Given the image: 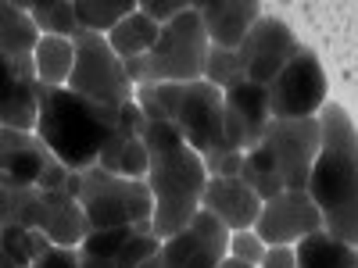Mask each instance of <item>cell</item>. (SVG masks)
Returning <instances> with one entry per match:
<instances>
[{
	"label": "cell",
	"mask_w": 358,
	"mask_h": 268,
	"mask_svg": "<svg viewBox=\"0 0 358 268\" xmlns=\"http://www.w3.org/2000/svg\"><path fill=\"white\" fill-rule=\"evenodd\" d=\"M319 154L312 161L305 193L322 215V229L358 247V129L344 104L319 111Z\"/></svg>",
	"instance_id": "cell-1"
},
{
	"label": "cell",
	"mask_w": 358,
	"mask_h": 268,
	"mask_svg": "<svg viewBox=\"0 0 358 268\" xmlns=\"http://www.w3.org/2000/svg\"><path fill=\"white\" fill-rule=\"evenodd\" d=\"M118 129V111L101 107L72 89H43L36 111V136L47 151L72 172L94 168L108 140Z\"/></svg>",
	"instance_id": "cell-2"
},
{
	"label": "cell",
	"mask_w": 358,
	"mask_h": 268,
	"mask_svg": "<svg viewBox=\"0 0 358 268\" xmlns=\"http://www.w3.org/2000/svg\"><path fill=\"white\" fill-rule=\"evenodd\" d=\"M147 190L155 197V215H151V232L158 240H169L179 229H187L190 218L201 211V197L208 172L201 165V154H194L190 147H179L172 154L151 158L147 168Z\"/></svg>",
	"instance_id": "cell-3"
},
{
	"label": "cell",
	"mask_w": 358,
	"mask_h": 268,
	"mask_svg": "<svg viewBox=\"0 0 358 268\" xmlns=\"http://www.w3.org/2000/svg\"><path fill=\"white\" fill-rule=\"evenodd\" d=\"M79 207L86 215L90 232L94 229H151L155 215V197L147 190L143 179L111 175L104 168H86L83 172V193Z\"/></svg>",
	"instance_id": "cell-4"
},
{
	"label": "cell",
	"mask_w": 358,
	"mask_h": 268,
	"mask_svg": "<svg viewBox=\"0 0 358 268\" xmlns=\"http://www.w3.org/2000/svg\"><path fill=\"white\" fill-rule=\"evenodd\" d=\"M76 65H72V75H69V86L72 94L94 100L101 107H126L133 100V82L126 79V68H122V57H118L104 36L97 33H76Z\"/></svg>",
	"instance_id": "cell-5"
},
{
	"label": "cell",
	"mask_w": 358,
	"mask_h": 268,
	"mask_svg": "<svg viewBox=\"0 0 358 268\" xmlns=\"http://www.w3.org/2000/svg\"><path fill=\"white\" fill-rule=\"evenodd\" d=\"M208 33L194 8H187L179 18L162 25L158 43L147 54V79L151 82H197L204 75L208 61Z\"/></svg>",
	"instance_id": "cell-6"
},
{
	"label": "cell",
	"mask_w": 358,
	"mask_h": 268,
	"mask_svg": "<svg viewBox=\"0 0 358 268\" xmlns=\"http://www.w3.org/2000/svg\"><path fill=\"white\" fill-rule=\"evenodd\" d=\"M265 94L273 118H315L330 104V82H326L319 54L301 43V50L283 65V72L265 86Z\"/></svg>",
	"instance_id": "cell-7"
},
{
	"label": "cell",
	"mask_w": 358,
	"mask_h": 268,
	"mask_svg": "<svg viewBox=\"0 0 358 268\" xmlns=\"http://www.w3.org/2000/svg\"><path fill=\"white\" fill-rule=\"evenodd\" d=\"M319 114L315 118H273L262 136V147L276 161L287 190H305L312 161L319 154Z\"/></svg>",
	"instance_id": "cell-8"
},
{
	"label": "cell",
	"mask_w": 358,
	"mask_h": 268,
	"mask_svg": "<svg viewBox=\"0 0 358 268\" xmlns=\"http://www.w3.org/2000/svg\"><path fill=\"white\" fill-rule=\"evenodd\" d=\"M297 50H301V40L294 36V29L276 15H262L251 25V33L244 36V43L236 47V57H241V68H244L248 82L268 86Z\"/></svg>",
	"instance_id": "cell-9"
},
{
	"label": "cell",
	"mask_w": 358,
	"mask_h": 268,
	"mask_svg": "<svg viewBox=\"0 0 358 268\" xmlns=\"http://www.w3.org/2000/svg\"><path fill=\"white\" fill-rule=\"evenodd\" d=\"M222 114H226L222 89L197 79L183 86V100H179V111H176V129L194 154H208L215 147H222Z\"/></svg>",
	"instance_id": "cell-10"
},
{
	"label": "cell",
	"mask_w": 358,
	"mask_h": 268,
	"mask_svg": "<svg viewBox=\"0 0 358 268\" xmlns=\"http://www.w3.org/2000/svg\"><path fill=\"white\" fill-rule=\"evenodd\" d=\"M226 244H229V229L201 207L187 229L162 240L158 261L162 268H215L226 258Z\"/></svg>",
	"instance_id": "cell-11"
},
{
	"label": "cell",
	"mask_w": 358,
	"mask_h": 268,
	"mask_svg": "<svg viewBox=\"0 0 358 268\" xmlns=\"http://www.w3.org/2000/svg\"><path fill=\"white\" fill-rule=\"evenodd\" d=\"M319 229H322V215L305 190H283L280 197L265 200L255 222V232L265 240V247H297L305 236Z\"/></svg>",
	"instance_id": "cell-12"
},
{
	"label": "cell",
	"mask_w": 358,
	"mask_h": 268,
	"mask_svg": "<svg viewBox=\"0 0 358 268\" xmlns=\"http://www.w3.org/2000/svg\"><path fill=\"white\" fill-rule=\"evenodd\" d=\"M226 100V114H222V143L229 147V151H255V147L262 143L268 122H273V114H268V94L265 86L258 82H241L222 94Z\"/></svg>",
	"instance_id": "cell-13"
},
{
	"label": "cell",
	"mask_w": 358,
	"mask_h": 268,
	"mask_svg": "<svg viewBox=\"0 0 358 268\" xmlns=\"http://www.w3.org/2000/svg\"><path fill=\"white\" fill-rule=\"evenodd\" d=\"M40 82L33 57H0V129L36 133Z\"/></svg>",
	"instance_id": "cell-14"
},
{
	"label": "cell",
	"mask_w": 358,
	"mask_h": 268,
	"mask_svg": "<svg viewBox=\"0 0 358 268\" xmlns=\"http://www.w3.org/2000/svg\"><path fill=\"white\" fill-rule=\"evenodd\" d=\"M201 207H204L208 215H215L229 232H236V229H255V222H258V215H262L258 193L244 183L241 175H208Z\"/></svg>",
	"instance_id": "cell-15"
},
{
	"label": "cell",
	"mask_w": 358,
	"mask_h": 268,
	"mask_svg": "<svg viewBox=\"0 0 358 268\" xmlns=\"http://www.w3.org/2000/svg\"><path fill=\"white\" fill-rule=\"evenodd\" d=\"M208 33V43L222 47V50H236L244 43V36L251 33V25L265 15L262 4L255 0H201L190 4Z\"/></svg>",
	"instance_id": "cell-16"
},
{
	"label": "cell",
	"mask_w": 358,
	"mask_h": 268,
	"mask_svg": "<svg viewBox=\"0 0 358 268\" xmlns=\"http://www.w3.org/2000/svg\"><path fill=\"white\" fill-rule=\"evenodd\" d=\"M50 161L54 154L36 133L0 129V179H8L15 186H36Z\"/></svg>",
	"instance_id": "cell-17"
},
{
	"label": "cell",
	"mask_w": 358,
	"mask_h": 268,
	"mask_svg": "<svg viewBox=\"0 0 358 268\" xmlns=\"http://www.w3.org/2000/svg\"><path fill=\"white\" fill-rule=\"evenodd\" d=\"M43 204H40V232L54 247H79L86 240V215L76 197H69L65 190H40Z\"/></svg>",
	"instance_id": "cell-18"
},
{
	"label": "cell",
	"mask_w": 358,
	"mask_h": 268,
	"mask_svg": "<svg viewBox=\"0 0 358 268\" xmlns=\"http://www.w3.org/2000/svg\"><path fill=\"white\" fill-rule=\"evenodd\" d=\"M76 65V43L65 36H40L36 50H33V68H36V82L43 89H65L69 75Z\"/></svg>",
	"instance_id": "cell-19"
},
{
	"label": "cell",
	"mask_w": 358,
	"mask_h": 268,
	"mask_svg": "<svg viewBox=\"0 0 358 268\" xmlns=\"http://www.w3.org/2000/svg\"><path fill=\"white\" fill-rule=\"evenodd\" d=\"M40 33L25 4L0 0V57H33Z\"/></svg>",
	"instance_id": "cell-20"
},
{
	"label": "cell",
	"mask_w": 358,
	"mask_h": 268,
	"mask_svg": "<svg viewBox=\"0 0 358 268\" xmlns=\"http://www.w3.org/2000/svg\"><path fill=\"white\" fill-rule=\"evenodd\" d=\"M294 258H297V268H358L355 247L337 240V236H330L326 229L305 236V240L294 247Z\"/></svg>",
	"instance_id": "cell-21"
},
{
	"label": "cell",
	"mask_w": 358,
	"mask_h": 268,
	"mask_svg": "<svg viewBox=\"0 0 358 268\" xmlns=\"http://www.w3.org/2000/svg\"><path fill=\"white\" fill-rule=\"evenodd\" d=\"M158 33H162V25H155L147 15H140V8H133L104 40L118 57H147L151 47L158 43Z\"/></svg>",
	"instance_id": "cell-22"
},
{
	"label": "cell",
	"mask_w": 358,
	"mask_h": 268,
	"mask_svg": "<svg viewBox=\"0 0 358 268\" xmlns=\"http://www.w3.org/2000/svg\"><path fill=\"white\" fill-rule=\"evenodd\" d=\"M40 204L43 193L36 186H15L8 179H0V225L40 229Z\"/></svg>",
	"instance_id": "cell-23"
},
{
	"label": "cell",
	"mask_w": 358,
	"mask_h": 268,
	"mask_svg": "<svg viewBox=\"0 0 358 268\" xmlns=\"http://www.w3.org/2000/svg\"><path fill=\"white\" fill-rule=\"evenodd\" d=\"M29 18H33L40 36H65L76 40L79 22H76V0H36V4H25Z\"/></svg>",
	"instance_id": "cell-24"
},
{
	"label": "cell",
	"mask_w": 358,
	"mask_h": 268,
	"mask_svg": "<svg viewBox=\"0 0 358 268\" xmlns=\"http://www.w3.org/2000/svg\"><path fill=\"white\" fill-rule=\"evenodd\" d=\"M241 179L258 193V200L265 204V200H273V197H280L287 186H283V175H280V168H276V161L268 158V151L258 143L255 151H248L244 154V168H241Z\"/></svg>",
	"instance_id": "cell-25"
},
{
	"label": "cell",
	"mask_w": 358,
	"mask_h": 268,
	"mask_svg": "<svg viewBox=\"0 0 358 268\" xmlns=\"http://www.w3.org/2000/svg\"><path fill=\"white\" fill-rule=\"evenodd\" d=\"M136 8V0H76V22L83 33L108 36Z\"/></svg>",
	"instance_id": "cell-26"
},
{
	"label": "cell",
	"mask_w": 358,
	"mask_h": 268,
	"mask_svg": "<svg viewBox=\"0 0 358 268\" xmlns=\"http://www.w3.org/2000/svg\"><path fill=\"white\" fill-rule=\"evenodd\" d=\"M50 247V240L40 229H25V225H0V251L8 258H15L22 268H29L43 251Z\"/></svg>",
	"instance_id": "cell-27"
},
{
	"label": "cell",
	"mask_w": 358,
	"mask_h": 268,
	"mask_svg": "<svg viewBox=\"0 0 358 268\" xmlns=\"http://www.w3.org/2000/svg\"><path fill=\"white\" fill-rule=\"evenodd\" d=\"M204 82H212L215 89H233L244 82V68H241V57L236 50H222V47H212L208 50V61H204Z\"/></svg>",
	"instance_id": "cell-28"
},
{
	"label": "cell",
	"mask_w": 358,
	"mask_h": 268,
	"mask_svg": "<svg viewBox=\"0 0 358 268\" xmlns=\"http://www.w3.org/2000/svg\"><path fill=\"white\" fill-rule=\"evenodd\" d=\"M140 140H143V147H147V158L172 154V151H179V147H187L183 136H179V129H176L172 122H165V118H158V122H147V118H143Z\"/></svg>",
	"instance_id": "cell-29"
},
{
	"label": "cell",
	"mask_w": 358,
	"mask_h": 268,
	"mask_svg": "<svg viewBox=\"0 0 358 268\" xmlns=\"http://www.w3.org/2000/svg\"><path fill=\"white\" fill-rule=\"evenodd\" d=\"M136 229L122 225V229H94V232H86V240L79 244L83 254H94V258H115L118 251L126 247V240L133 236Z\"/></svg>",
	"instance_id": "cell-30"
},
{
	"label": "cell",
	"mask_w": 358,
	"mask_h": 268,
	"mask_svg": "<svg viewBox=\"0 0 358 268\" xmlns=\"http://www.w3.org/2000/svg\"><path fill=\"white\" fill-rule=\"evenodd\" d=\"M265 251H268V247H265V240H262V236H258L255 229H236V232H229L226 258L258 268V265H262V258H265Z\"/></svg>",
	"instance_id": "cell-31"
},
{
	"label": "cell",
	"mask_w": 358,
	"mask_h": 268,
	"mask_svg": "<svg viewBox=\"0 0 358 268\" xmlns=\"http://www.w3.org/2000/svg\"><path fill=\"white\" fill-rule=\"evenodd\" d=\"M201 165H204L208 175H241L244 154H241V151H229V147L222 143V147H215V151L201 154Z\"/></svg>",
	"instance_id": "cell-32"
},
{
	"label": "cell",
	"mask_w": 358,
	"mask_h": 268,
	"mask_svg": "<svg viewBox=\"0 0 358 268\" xmlns=\"http://www.w3.org/2000/svg\"><path fill=\"white\" fill-rule=\"evenodd\" d=\"M136 8H140V15H147L155 25H169L172 18H179L190 4L187 0H136Z\"/></svg>",
	"instance_id": "cell-33"
},
{
	"label": "cell",
	"mask_w": 358,
	"mask_h": 268,
	"mask_svg": "<svg viewBox=\"0 0 358 268\" xmlns=\"http://www.w3.org/2000/svg\"><path fill=\"white\" fill-rule=\"evenodd\" d=\"M29 268H79V247H47Z\"/></svg>",
	"instance_id": "cell-34"
},
{
	"label": "cell",
	"mask_w": 358,
	"mask_h": 268,
	"mask_svg": "<svg viewBox=\"0 0 358 268\" xmlns=\"http://www.w3.org/2000/svg\"><path fill=\"white\" fill-rule=\"evenodd\" d=\"M69 172H72V168H65L62 161L54 158V161L43 168V175H40L36 190H65V183H69Z\"/></svg>",
	"instance_id": "cell-35"
},
{
	"label": "cell",
	"mask_w": 358,
	"mask_h": 268,
	"mask_svg": "<svg viewBox=\"0 0 358 268\" xmlns=\"http://www.w3.org/2000/svg\"><path fill=\"white\" fill-rule=\"evenodd\" d=\"M258 268H297V258H294V247H268Z\"/></svg>",
	"instance_id": "cell-36"
},
{
	"label": "cell",
	"mask_w": 358,
	"mask_h": 268,
	"mask_svg": "<svg viewBox=\"0 0 358 268\" xmlns=\"http://www.w3.org/2000/svg\"><path fill=\"white\" fill-rule=\"evenodd\" d=\"M122 68H126V79L133 82V89L143 86V82H151L147 79V57H122Z\"/></svg>",
	"instance_id": "cell-37"
},
{
	"label": "cell",
	"mask_w": 358,
	"mask_h": 268,
	"mask_svg": "<svg viewBox=\"0 0 358 268\" xmlns=\"http://www.w3.org/2000/svg\"><path fill=\"white\" fill-rule=\"evenodd\" d=\"M79 268H118V265H115V258H94V254L79 251Z\"/></svg>",
	"instance_id": "cell-38"
},
{
	"label": "cell",
	"mask_w": 358,
	"mask_h": 268,
	"mask_svg": "<svg viewBox=\"0 0 358 268\" xmlns=\"http://www.w3.org/2000/svg\"><path fill=\"white\" fill-rule=\"evenodd\" d=\"M215 268H251V265H241V261H233V258H222Z\"/></svg>",
	"instance_id": "cell-39"
},
{
	"label": "cell",
	"mask_w": 358,
	"mask_h": 268,
	"mask_svg": "<svg viewBox=\"0 0 358 268\" xmlns=\"http://www.w3.org/2000/svg\"><path fill=\"white\" fill-rule=\"evenodd\" d=\"M0 268H22V265H18L15 258H8L4 251H0Z\"/></svg>",
	"instance_id": "cell-40"
},
{
	"label": "cell",
	"mask_w": 358,
	"mask_h": 268,
	"mask_svg": "<svg viewBox=\"0 0 358 268\" xmlns=\"http://www.w3.org/2000/svg\"><path fill=\"white\" fill-rule=\"evenodd\" d=\"M140 268H162V261H158V254H155V258H147V261H143Z\"/></svg>",
	"instance_id": "cell-41"
},
{
	"label": "cell",
	"mask_w": 358,
	"mask_h": 268,
	"mask_svg": "<svg viewBox=\"0 0 358 268\" xmlns=\"http://www.w3.org/2000/svg\"><path fill=\"white\" fill-rule=\"evenodd\" d=\"M355 258H358V247H355Z\"/></svg>",
	"instance_id": "cell-42"
}]
</instances>
